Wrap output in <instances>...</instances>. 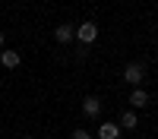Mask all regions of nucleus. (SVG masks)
<instances>
[{
  "label": "nucleus",
  "instance_id": "obj_1",
  "mask_svg": "<svg viewBox=\"0 0 158 139\" xmlns=\"http://www.w3.org/2000/svg\"><path fill=\"white\" fill-rule=\"evenodd\" d=\"M76 41H79V44H85V47H89V44H95V41H98V25L92 22V19H85V22L76 29Z\"/></svg>",
  "mask_w": 158,
  "mask_h": 139
},
{
  "label": "nucleus",
  "instance_id": "obj_2",
  "mask_svg": "<svg viewBox=\"0 0 158 139\" xmlns=\"http://www.w3.org/2000/svg\"><path fill=\"white\" fill-rule=\"evenodd\" d=\"M123 82L139 88L142 82H146V67H142V63H127V70H123Z\"/></svg>",
  "mask_w": 158,
  "mask_h": 139
},
{
  "label": "nucleus",
  "instance_id": "obj_3",
  "mask_svg": "<svg viewBox=\"0 0 158 139\" xmlns=\"http://www.w3.org/2000/svg\"><path fill=\"white\" fill-rule=\"evenodd\" d=\"M73 38H76V29H73L70 22H60L57 29H54V41H57V44H70Z\"/></svg>",
  "mask_w": 158,
  "mask_h": 139
},
{
  "label": "nucleus",
  "instance_id": "obj_4",
  "mask_svg": "<svg viewBox=\"0 0 158 139\" xmlns=\"http://www.w3.org/2000/svg\"><path fill=\"white\" fill-rule=\"evenodd\" d=\"M0 63H3L6 70H16L19 63H22V57H19V51H13V47H3V51H0Z\"/></svg>",
  "mask_w": 158,
  "mask_h": 139
},
{
  "label": "nucleus",
  "instance_id": "obj_5",
  "mask_svg": "<svg viewBox=\"0 0 158 139\" xmlns=\"http://www.w3.org/2000/svg\"><path fill=\"white\" fill-rule=\"evenodd\" d=\"M82 114H85V117H98V114H101V101H98L95 95H89V98L82 101Z\"/></svg>",
  "mask_w": 158,
  "mask_h": 139
},
{
  "label": "nucleus",
  "instance_id": "obj_6",
  "mask_svg": "<svg viewBox=\"0 0 158 139\" xmlns=\"http://www.w3.org/2000/svg\"><path fill=\"white\" fill-rule=\"evenodd\" d=\"M130 104H133V108H146L149 104V92H146V88H133V92H130Z\"/></svg>",
  "mask_w": 158,
  "mask_h": 139
},
{
  "label": "nucleus",
  "instance_id": "obj_7",
  "mask_svg": "<svg viewBox=\"0 0 158 139\" xmlns=\"http://www.w3.org/2000/svg\"><path fill=\"white\" fill-rule=\"evenodd\" d=\"M117 126H120V130H136V126H139L136 111H123V114H120V123H117Z\"/></svg>",
  "mask_w": 158,
  "mask_h": 139
},
{
  "label": "nucleus",
  "instance_id": "obj_8",
  "mask_svg": "<svg viewBox=\"0 0 158 139\" xmlns=\"http://www.w3.org/2000/svg\"><path fill=\"white\" fill-rule=\"evenodd\" d=\"M98 139H120V126L117 123H101L98 126Z\"/></svg>",
  "mask_w": 158,
  "mask_h": 139
},
{
  "label": "nucleus",
  "instance_id": "obj_9",
  "mask_svg": "<svg viewBox=\"0 0 158 139\" xmlns=\"http://www.w3.org/2000/svg\"><path fill=\"white\" fill-rule=\"evenodd\" d=\"M73 139H92V133H89V130H82V126H79V130H73Z\"/></svg>",
  "mask_w": 158,
  "mask_h": 139
},
{
  "label": "nucleus",
  "instance_id": "obj_10",
  "mask_svg": "<svg viewBox=\"0 0 158 139\" xmlns=\"http://www.w3.org/2000/svg\"><path fill=\"white\" fill-rule=\"evenodd\" d=\"M3 44H6V38H3V32H0V51H3Z\"/></svg>",
  "mask_w": 158,
  "mask_h": 139
},
{
  "label": "nucleus",
  "instance_id": "obj_11",
  "mask_svg": "<svg viewBox=\"0 0 158 139\" xmlns=\"http://www.w3.org/2000/svg\"><path fill=\"white\" fill-rule=\"evenodd\" d=\"M22 139H32V136H22Z\"/></svg>",
  "mask_w": 158,
  "mask_h": 139
},
{
  "label": "nucleus",
  "instance_id": "obj_12",
  "mask_svg": "<svg viewBox=\"0 0 158 139\" xmlns=\"http://www.w3.org/2000/svg\"><path fill=\"white\" fill-rule=\"evenodd\" d=\"M155 67H158V60H155Z\"/></svg>",
  "mask_w": 158,
  "mask_h": 139
}]
</instances>
